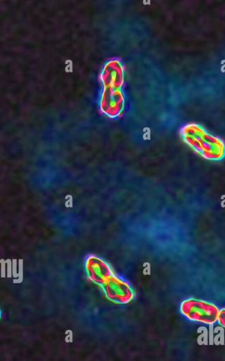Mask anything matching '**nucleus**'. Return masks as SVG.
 I'll list each match as a JSON object with an SVG mask.
<instances>
[{
    "label": "nucleus",
    "mask_w": 225,
    "mask_h": 361,
    "mask_svg": "<svg viewBox=\"0 0 225 361\" xmlns=\"http://www.w3.org/2000/svg\"><path fill=\"white\" fill-rule=\"evenodd\" d=\"M180 310L189 320L207 324L217 322L219 313V309L214 304L195 298L183 300Z\"/></svg>",
    "instance_id": "2"
},
{
    "label": "nucleus",
    "mask_w": 225,
    "mask_h": 361,
    "mask_svg": "<svg viewBox=\"0 0 225 361\" xmlns=\"http://www.w3.org/2000/svg\"><path fill=\"white\" fill-rule=\"evenodd\" d=\"M183 140L203 158L221 161L225 157V142L218 136L208 133L197 123L184 124L180 129Z\"/></svg>",
    "instance_id": "1"
},
{
    "label": "nucleus",
    "mask_w": 225,
    "mask_h": 361,
    "mask_svg": "<svg viewBox=\"0 0 225 361\" xmlns=\"http://www.w3.org/2000/svg\"><path fill=\"white\" fill-rule=\"evenodd\" d=\"M102 288L106 296L117 303H128L134 297L133 290L129 283L115 274L102 285Z\"/></svg>",
    "instance_id": "3"
},
{
    "label": "nucleus",
    "mask_w": 225,
    "mask_h": 361,
    "mask_svg": "<svg viewBox=\"0 0 225 361\" xmlns=\"http://www.w3.org/2000/svg\"><path fill=\"white\" fill-rule=\"evenodd\" d=\"M85 267L88 278L101 286L114 274L109 264L96 255H88L85 259Z\"/></svg>",
    "instance_id": "4"
},
{
    "label": "nucleus",
    "mask_w": 225,
    "mask_h": 361,
    "mask_svg": "<svg viewBox=\"0 0 225 361\" xmlns=\"http://www.w3.org/2000/svg\"><path fill=\"white\" fill-rule=\"evenodd\" d=\"M217 321L221 326L225 328V307L219 310Z\"/></svg>",
    "instance_id": "5"
}]
</instances>
